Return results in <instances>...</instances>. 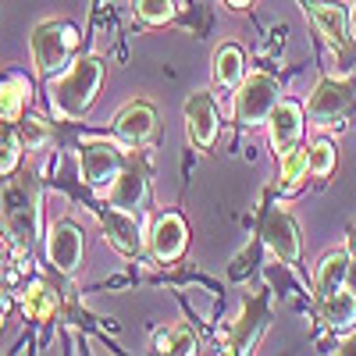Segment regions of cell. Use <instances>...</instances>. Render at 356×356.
Returning a JSON list of instances; mask_svg holds the SVG:
<instances>
[{
    "label": "cell",
    "mask_w": 356,
    "mask_h": 356,
    "mask_svg": "<svg viewBox=\"0 0 356 356\" xmlns=\"http://www.w3.org/2000/svg\"><path fill=\"white\" fill-rule=\"evenodd\" d=\"M82 232L72 225V221H57L50 228V239H47V257L50 264L57 267L61 275H72L79 271V264H82Z\"/></svg>",
    "instance_id": "ba28073f"
},
{
    "label": "cell",
    "mask_w": 356,
    "mask_h": 356,
    "mask_svg": "<svg viewBox=\"0 0 356 356\" xmlns=\"http://www.w3.org/2000/svg\"><path fill=\"white\" fill-rule=\"evenodd\" d=\"M29 104V82L22 75L0 79V122H18Z\"/></svg>",
    "instance_id": "ac0fdd59"
},
{
    "label": "cell",
    "mask_w": 356,
    "mask_h": 356,
    "mask_svg": "<svg viewBox=\"0 0 356 356\" xmlns=\"http://www.w3.org/2000/svg\"><path fill=\"white\" fill-rule=\"evenodd\" d=\"M264 243L267 250H271L275 257L282 260H300V228H296V221L285 214V211H275L271 218H267L264 225Z\"/></svg>",
    "instance_id": "4fadbf2b"
},
{
    "label": "cell",
    "mask_w": 356,
    "mask_h": 356,
    "mask_svg": "<svg viewBox=\"0 0 356 356\" xmlns=\"http://www.w3.org/2000/svg\"><path fill=\"white\" fill-rule=\"evenodd\" d=\"M22 157V139H15L11 132H0V175H15Z\"/></svg>",
    "instance_id": "484cf974"
},
{
    "label": "cell",
    "mask_w": 356,
    "mask_h": 356,
    "mask_svg": "<svg viewBox=\"0 0 356 356\" xmlns=\"http://www.w3.org/2000/svg\"><path fill=\"white\" fill-rule=\"evenodd\" d=\"M0 218H4L8 232L22 246H33L40 235V182L36 175H15L0 193Z\"/></svg>",
    "instance_id": "7a4b0ae2"
},
{
    "label": "cell",
    "mask_w": 356,
    "mask_h": 356,
    "mask_svg": "<svg viewBox=\"0 0 356 356\" xmlns=\"http://www.w3.org/2000/svg\"><path fill=\"white\" fill-rule=\"evenodd\" d=\"M122 150L107 139H89L79 146V171H82V182L93 186V189H107L118 175H122Z\"/></svg>",
    "instance_id": "5b68a950"
},
{
    "label": "cell",
    "mask_w": 356,
    "mask_h": 356,
    "mask_svg": "<svg viewBox=\"0 0 356 356\" xmlns=\"http://www.w3.org/2000/svg\"><path fill=\"white\" fill-rule=\"evenodd\" d=\"M136 15L146 25H164L175 18V0H136Z\"/></svg>",
    "instance_id": "603a6c76"
},
{
    "label": "cell",
    "mask_w": 356,
    "mask_h": 356,
    "mask_svg": "<svg viewBox=\"0 0 356 356\" xmlns=\"http://www.w3.org/2000/svg\"><path fill=\"white\" fill-rule=\"evenodd\" d=\"M154 346H157V353H196V335L186 328V324H178V328L157 332Z\"/></svg>",
    "instance_id": "7402d4cb"
},
{
    "label": "cell",
    "mask_w": 356,
    "mask_h": 356,
    "mask_svg": "<svg viewBox=\"0 0 356 356\" xmlns=\"http://www.w3.org/2000/svg\"><path fill=\"white\" fill-rule=\"evenodd\" d=\"M278 104V82L267 75V72H250L243 75L239 89H235V118L243 125H260L271 118Z\"/></svg>",
    "instance_id": "277c9868"
},
{
    "label": "cell",
    "mask_w": 356,
    "mask_h": 356,
    "mask_svg": "<svg viewBox=\"0 0 356 356\" xmlns=\"http://www.w3.org/2000/svg\"><path fill=\"white\" fill-rule=\"evenodd\" d=\"M157 132V114L150 104H129L122 107V114L114 118V136L129 143V146H143L150 143V136Z\"/></svg>",
    "instance_id": "30bf717a"
},
{
    "label": "cell",
    "mask_w": 356,
    "mask_h": 356,
    "mask_svg": "<svg viewBox=\"0 0 356 356\" xmlns=\"http://www.w3.org/2000/svg\"><path fill=\"white\" fill-rule=\"evenodd\" d=\"M342 356H356V335H349L346 342H342V349H339Z\"/></svg>",
    "instance_id": "83f0119b"
},
{
    "label": "cell",
    "mask_w": 356,
    "mask_h": 356,
    "mask_svg": "<svg viewBox=\"0 0 356 356\" xmlns=\"http://www.w3.org/2000/svg\"><path fill=\"white\" fill-rule=\"evenodd\" d=\"M356 100V82L349 79H324L314 97H310V118L317 125H328V122H339V118L353 107Z\"/></svg>",
    "instance_id": "8992f818"
},
{
    "label": "cell",
    "mask_w": 356,
    "mask_h": 356,
    "mask_svg": "<svg viewBox=\"0 0 356 356\" xmlns=\"http://www.w3.org/2000/svg\"><path fill=\"white\" fill-rule=\"evenodd\" d=\"M310 18L328 47H335V50L349 47V18L339 4H310Z\"/></svg>",
    "instance_id": "9a60e30c"
},
{
    "label": "cell",
    "mask_w": 356,
    "mask_h": 356,
    "mask_svg": "<svg viewBox=\"0 0 356 356\" xmlns=\"http://www.w3.org/2000/svg\"><path fill=\"white\" fill-rule=\"evenodd\" d=\"M218 107H214V97L196 89V93L186 100V129H189V139L200 146V150H211L214 139H218Z\"/></svg>",
    "instance_id": "52a82bcc"
},
{
    "label": "cell",
    "mask_w": 356,
    "mask_h": 356,
    "mask_svg": "<svg viewBox=\"0 0 356 356\" xmlns=\"http://www.w3.org/2000/svg\"><path fill=\"white\" fill-rule=\"evenodd\" d=\"M214 79L221 86H239L243 82V50L239 47H221L214 54Z\"/></svg>",
    "instance_id": "ffe728a7"
},
{
    "label": "cell",
    "mask_w": 356,
    "mask_h": 356,
    "mask_svg": "<svg viewBox=\"0 0 356 356\" xmlns=\"http://www.w3.org/2000/svg\"><path fill=\"white\" fill-rule=\"evenodd\" d=\"M346 253H349V257L356 260V225L349 228V243H346Z\"/></svg>",
    "instance_id": "f1b7e54d"
},
{
    "label": "cell",
    "mask_w": 356,
    "mask_h": 356,
    "mask_svg": "<svg viewBox=\"0 0 356 356\" xmlns=\"http://www.w3.org/2000/svg\"><path fill=\"white\" fill-rule=\"evenodd\" d=\"M267 125H271V146H275V154H285L303 136V107L296 104V100H278L275 111H271V118H267Z\"/></svg>",
    "instance_id": "9c48e42d"
},
{
    "label": "cell",
    "mask_w": 356,
    "mask_h": 356,
    "mask_svg": "<svg viewBox=\"0 0 356 356\" xmlns=\"http://www.w3.org/2000/svg\"><path fill=\"white\" fill-rule=\"evenodd\" d=\"M335 171V146L328 139H321L310 146V175L324 178V175H332Z\"/></svg>",
    "instance_id": "cb8c5ba5"
},
{
    "label": "cell",
    "mask_w": 356,
    "mask_h": 356,
    "mask_svg": "<svg viewBox=\"0 0 356 356\" xmlns=\"http://www.w3.org/2000/svg\"><path fill=\"white\" fill-rule=\"evenodd\" d=\"M228 4H232V8H250L253 0H228Z\"/></svg>",
    "instance_id": "f546056e"
},
{
    "label": "cell",
    "mask_w": 356,
    "mask_h": 356,
    "mask_svg": "<svg viewBox=\"0 0 356 356\" xmlns=\"http://www.w3.org/2000/svg\"><path fill=\"white\" fill-rule=\"evenodd\" d=\"M104 235L107 243L125 253V257H136L143 250V235H139V221L132 211H122V207H111V211H104Z\"/></svg>",
    "instance_id": "8fae6325"
},
{
    "label": "cell",
    "mask_w": 356,
    "mask_h": 356,
    "mask_svg": "<svg viewBox=\"0 0 356 356\" xmlns=\"http://www.w3.org/2000/svg\"><path fill=\"white\" fill-rule=\"evenodd\" d=\"M22 150H40V146L50 143V129L40 122V118H29V122H22Z\"/></svg>",
    "instance_id": "d4e9b609"
},
{
    "label": "cell",
    "mask_w": 356,
    "mask_h": 356,
    "mask_svg": "<svg viewBox=\"0 0 356 356\" xmlns=\"http://www.w3.org/2000/svg\"><path fill=\"white\" fill-rule=\"evenodd\" d=\"M346 271H349V257H346V253H328V257H324L321 267H317V278H314V285H317V300H324V296L339 292V289L346 285Z\"/></svg>",
    "instance_id": "e0dca14e"
},
{
    "label": "cell",
    "mask_w": 356,
    "mask_h": 356,
    "mask_svg": "<svg viewBox=\"0 0 356 356\" xmlns=\"http://www.w3.org/2000/svg\"><path fill=\"white\" fill-rule=\"evenodd\" d=\"M22 314L29 321H54V314H57L54 289H47L43 282H33V285L22 292Z\"/></svg>",
    "instance_id": "d6986e66"
},
{
    "label": "cell",
    "mask_w": 356,
    "mask_h": 356,
    "mask_svg": "<svg viewBox=\"0 0 356 356\" xmlns=\"http://www.w3.org/2000/svg\"><path fill=\"white\" fill-rule=\"evenodd\" d=\"M100 82H104V65L97 57H79V61H72L61 75H57V82L50 86L54 114L65 118V122H75V118L93 104Z\"/></svg>",
    "instance_id": "6da1fadb"
},
{
    "label": "cell",
    "mask_w": 356,
    "mask_h": 356,
    "mask_svg": "<svg viewBox=\"0 0 356 356\" xmlns=\"http://www.w3.org/2000/svg\"><path fill=\"white\" fill-rule=\"evenodd\" d=\"M346 289H349V292L356 296V260L349 264V271H346Z\"/></svg>",
    "instance_id": "4316f807"
},
{
    "label": "cell",
    "mask_w": 356,
    "mask_h": 356,
    "mask_svg": "<svg viewBox=\"0 0 356 356\" xmlns=\"http://www.w3.org/2000/svg\"><path fill=\"white\" fill-rule=\"evenodd\" d=\"M150 250L161 264H171L182 257L186 250V221L178 214H164L154 221V232H150Z\"/></svg>",
    "instance_id": "7c38bea8"
},
{
    "label": "cell",
    "mask_w": 356,
    "mask_h": 356,
    "mask_svg": "<svg viewBox=\"0 0 356 356\" xmlns=\"http://www.w3.org/2000/svg\"><path fill=\"white\" fill-rule=\"evenodd\" d=\"M75 47H79V29L75 25H68V22H43V25H36V33H33L36 72L43 79L65 72L72 65Z\"/></svg>",
    "instance_id": "3957f363"
},
{
    "label": "cell",
    "mask_w": 356,
    "mask_h": 356,
    "mask_svg": "<svg viewBox=\"0 0 356 356\" xmlns=\"http://www.w3.org/2000/svg\"><path fill=\"white\" fill-rule=\"evenodd\" d=\"M321 314H324V321H328V328H335V332L356 328V296L342 285L339 292L321 300Z\"/></svg>",
    "instance_id": "2e32d148"
},
{
    "label": "cell",
    "mask_w": 356,
    "mask_h": 356,
    "mask_svg": "<svg viewBox=\"0 0 356 356\" xmlns=\"http://www.w3.org/2000/svg\"><path fill=\"white\" fill-rule=\"evenodd\" d=\"M307 171H310V150H285L282 154V186L285 189H296L307 178Z\"/></svg>",
    "instance_id": "44dd1931"
},
{
    "label": "cell",
    "mask_w": 356,
    "mask_h": 356,
    "mask_svg": "<svg viewBox=\"0 0 356 356\" xmlns=\"http://www.w3.org/2000/svg\"><path fill=\"white\" fill-rule=\"evenodd\" d=\"M146 196H150V186H146L143 168H136V164L122 168V175L111 182V207H122V211L139 214L143 203H146Z\"/></svg>",
    "instance_id": "5bb4252c"
}]
</instances>
